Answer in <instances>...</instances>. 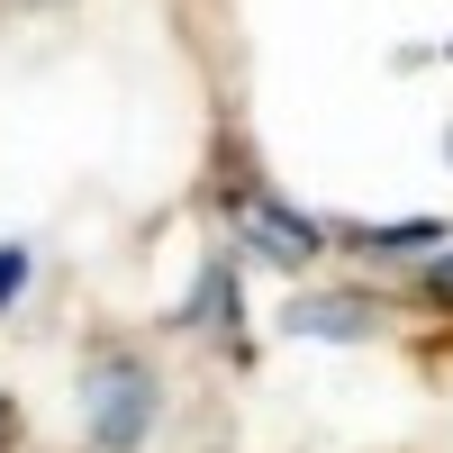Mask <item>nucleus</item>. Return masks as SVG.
Here are the masks:
<instances>
[{
	"mask_svg": "<svg viewBox=\"0 0 453 453\" xmlns=\"http://www.w3.org/2000/svg\"><path fill=\"white\" fill-rule=\"evenodd\" d=\"M155 408H164V390L145 381L136 354H91L82 363V426H91L100 453H136L145 426H155Z\"/></svg>",
	"mask_w": 453,
	"mask_h": 453,
	"instance_id": "1",
	"label": "nucleus"
},
{
	"mask_svg": "<svg viewBox=\"0 0 453 453\" xmlns=\"http://www.w3.org/2000/svg\"><path fill=\"white\" fill-rule=\"evenodd\" d=\"M226 218H236V236L263 254V263H281V273H309V263H318V226L309 218H290L273 191H263V181H236V191H226Z\"/></svg>",
	"mask_w": 453,
	"mask_h": 453,
	"instance_id": "2",
	"label": "nucleus"
},
{
	"mask_svg": "<svg viewBox=\"0 0 453 453\" xmlns=\"http://www.w3.org/2000/svg\"><path fill=\"white\" fill-rule=\"evenodd\" d=\"M290 335H372V299L354 290H326V299H290Z\"/></svg>",
	"mask_w": 453,
	"mask_h": 453,
	"instance_id": "3",
	"label": "nucleus"
},
{
	"mask_svg": "<svg viewBox=\"0 0 453 453\" xmlns=\"http://www.w3.org/2000/svg\"><path fill=\"white\" fill-rule=\"evenodd\" d=\"M27 273H36V263H27V245H0V309H10V299L27 290Z\"/></svg>",
	"mask_w": 453,
	"mask_h": 453,
	"instance_id": "4",
	"label": "nucleus"
},
{
	"mask_svg": "<svg viewBox=\"0 0 453 453\" xmlns=\"http://www.w3.org/2000/svg\"><path fill=\"white\" fill-rule=\"evenodd\" d=\"M10 426H19V408H10V399H0V444H10Z\"/></svg>",
	"mask_w": 453,
	"mask_h": 453,
	"instance_id": "5",
	"label": "nucleus"
}]
</instances>
